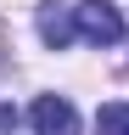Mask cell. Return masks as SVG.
Masks as SVG:
<instances>
[{
    "mask_svg": "<svg viewBox=\"0 0 129 135\" xmlns=\"http://www.w3.org/2000/svg\"><path fill=\"white\" fill-rule=\"evenodd\" d=\"M39 40L51 51H68L73 40L84 45H118L123 40V11L112 0H68V6L39 11Z\"/></svg>",
    "mask_w": 129,
    "mask_h": 135,
    "instance_id": "1",
    "label": "cell"
},
{
    "mask_svg": "<svg viewBox=\"0 0 129 135\" xmlns=\"http://www.w3.org/2000/svg\"><path fill=\"white\" fill-rule=\"evenodd\" d=\"M28 118H34V135H79V113L68 96H39Z\"/></svg>",
    "mask_w": 129,
    "mask_h": 135,
    "instance_id": "2",
    "label": "cell"
},
{
    "mask_svg": "<svg viewBox=\"0 0 129 135\" xmlns=\"http://www.w3.org/2000/svg\"><path fill=\"white\" fill-rule=\"evenodd\" d=\"M95 135H129V101H107L95 113Z\"/></svg>",
    "mask_w": 129,
    "mask_h": 135,
    "instance_id": "3",
    "label": "cell"
}]
</instances>
